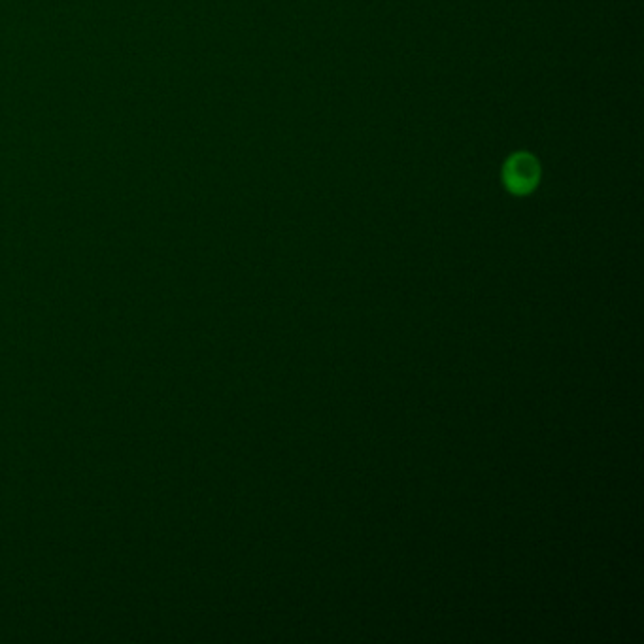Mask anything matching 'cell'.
<instances>
[{
  "instance_id": "cell-1",
  "label": "cell",
  "mask_w": 644,
  "mask_h": 644,
  "mask_svg": "<svg viewBox=\"0 0 644 644\" xmlns=\"http://www.w3.org/2000/svg\"><path fill=\"white\" fill-rule=\"evenodd\" d=\"M503 178L512 193L527 195L539 184L541 167L533 155L516 153L507 161L505 170H503Z\"/></svg>"
}]
</instances>
